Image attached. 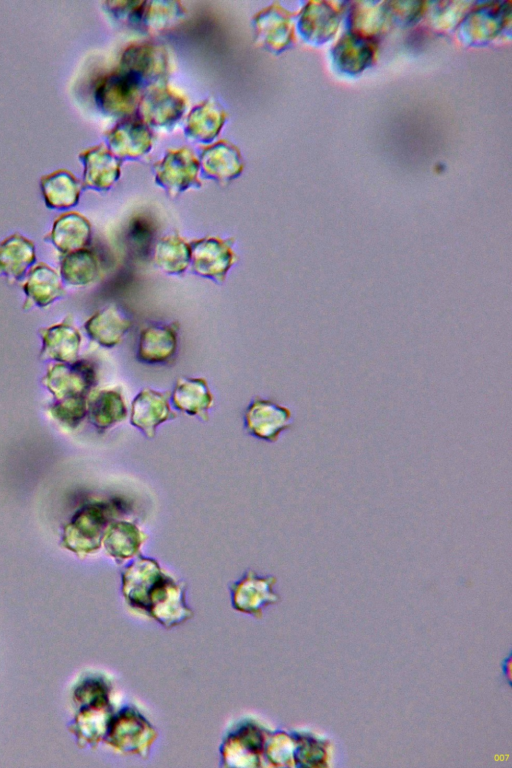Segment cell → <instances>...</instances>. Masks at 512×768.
I'll return each instance as SVG.
<instances>
[{"mask_svg": "<svg viewBox=\"0 0 512 768\" xmlns=\"http://www.w3.org/2000/svg\"><path fill=\"white\" fill-rule=\"evenodd\" d=\"M75 699L83 708L108 704V687L100 679H87L76 689Z\"/></svg>", "mask_w": 512, "mask_h": 768, "instance_id": "34", "label": "cell"}, {"mask_svg": "<svg viewBox=\"0 0 512 768\" xmlns=\"http://www.w3.org/2000/svg\"><path fill=\"white\" fill-rule=\"evenodd\" d=\"M111 719L109 704L82 708L76 719L77 734L88 743H97L106 736Z\"/></svg>", "mask_w": 512, "mask_h": 768, "instance_id": "31", "label": "cell"}, {"mask_svg": "<svg viewBox=\"0 0 512 768\" xmlns=\"http://www.w3.org/2000/svg\"><path fill=\"white\" fill-rule=\"evenodd\" d=\"M145 539L146 535L134 523L117 521L106 530L103 543L112 557L123 561L136 555Z\"/></svg>", "mask_w": 512, "mask_h": 768, "instance_id": "27", "label": "cell"}, {"mask_svg": "<svg viewBox=\"0 0 512 768\" xmlns=\"http://www.w3.org/2000/svg\"><path fill=\"white\" fill-rule=\"evenodd\" d=\"M148 612L166 627L182 623L192 615L185 605L183 588L166 575L150 593Z\"/></svg>", "mask_w": 512, "mask_h": 768, "instance_id": "9", "label": "cell"}, {"mask_svg": "<svg viewBox=\"0 0 512 768\" xmlns=\"http://www.w3.org/2000/svg\"><path fill=\"white\" fill-rule=\"evenodd\" d=\"M141 87L128 75L117 70L102 77L95 88V100L106 113L125 116L139 105Z\"/></svg>", "mask_w": 512, "mask_h": 768, "instance_id": "4", "label": "cell"}, {"mask_svg": "<svg viewBox=\"0 0 512 768\" xmlns=\"http://www.w3.org/2000/svg\"><path fill=\"white\" fill-rule=\"evenodd\" d=\"M106 737L119 751L143 755L156 738V732L137 711L127 708L111 719Z\"/></svg>", "mask_w": 512, "mask_h": 768, "instance_id": "2", "label": "cell"}, {"mask_svg": "<svg viewBox=\"0 0 512 768\" xmlns=\"http://www.w3.org/2000/svg\"><path fill=\"white\" fill-rule=\"evenodd\" d=\"M100 271L99 261L89 248L63 255L59 275L63 283L83 287L93 283Z\"/></svg>", "mask_w": 512, "mask_h": 768, "instance_id": "26", "label": "cell"}, {"mask_svg": "<svg viewBox=\"0 0 512 768\" xmlns=\"http://www.w3.org/2000/svg\"><path fill=\"white\" fill-rule=\"evenodd\" d=\"M263 749V731L253 724H246L228 736L221 751L227 766L256 767Z\"/></svg>", "mask_w": 512, "mask_h": 768, "instance_id": "13", "label": "cell"}, {"mask_svg": "<svg viewBox=\"0 0 512 768\" xmlns=\"http://www.w3.org/2000/svg\"><path fill=\"white\" fill-rule=\"evenodd\" d=\"M42 339L41 358L69 363L77 360L81 335L72 325L62 322L38 330Z\"/></svg>", "mask_w": 512, "mask_h": 768, "instance_id": "18", "label": "cell"}, {"mask_svg": "<svg viewBox=\"0 0 512 768\" xmlns=\"http://www.w3.org/2000/svg\"><path fill=\"white\" fill-rule=\"evenodd\" d=\"M154 262L166 274H182L190 266V244L177 235L166 236L155 246Z\"/></svg>", "mask_w": 512, "mask_h": 768, "instance_id": "29", "label": "cell"}, {"mask_svg": "<svg viewBox=\"0 0 512 768\" xmlns=\"http://www.w3.org/2000/svg\"><path fill=\"white\" fill-rule=\"evenodd\" d=\"M199 167V161L190 150H172L155 165V181L171 197H175L190 187L199 186Z\"/></svg>", "mask_w": 512, "mask_h": 768, "instance_id": "5", "label": "cell"}, {"mask_svg": "<svg viewBox=\"0 0 512 768\" xmlns=\"http://www.w3.org/2000/svg\"><path fill=\"white\" fill-rule=\"evenodd\" d=\"M285 24V18L275 7L261 11L254 18L257 40L270 49H279L285 37Z\"/></svg>", "mask_w": 512, "mask_h": 768, "instance_id": "33", "label": "cell"}, {"mask_svg": "<svg viewBox=\"0 0 512 768\" xmlns=\"http://www.w3.org/2000/svg\"><path fill=\"white\" fill-rule=\"evenodd\" d=\"M130 327L131 321L115 305L99 310L84 324L88 337L106 348L119 344Z\"/></svg>", "mask_w": 512, "mask_h": 768, "instance_id": "19", "label": "cell"}, {"mask_svg": "<svg viewBox=\"0 0 512 768\" xmlns=\"http://www.w3.org/2000/svg\"><path fill=\"white\" fill-rule=\"evenodd\" d=\"M167 54L152 43H136L125 49L118 70L131 77L141 88L156 85L167 73Z\"/></svg>", "mask_w": 512, "mask_h": 768, "instance_id": "1", "label": "cell"}, {"mask_svg": "<svg viewBox=\"0 0 512 768\" xmlns=\"http://www.w3.org/2000/svg\"><path fill=\"white\" fill-rule=\"evenodd\" d=\"M24 279L23 310L45 308L65 296L59 273L46 263L41 262L33 266Z\"/></svg>", "mask_w": 512, "mask_h": 768, "instance_id": "10", "label": "cell"}, {"mask_svg": "<svg viewBox=\"0 0 512 768\" xmlns=\"http://www.w3.org/2000/svg\"><path fill=\"white\" fill-rule=\"evenodd\" d=\"M289 409L270 400L255 399L245 412V426L255 437L274 442L291 425Z\"/></svg>", "mask_w": 512, "mask_h": 768, "instance_id": "7", "label": "cell"}, {"mask_svg": "<svg viewBox=\"0 0 512 768\" xmlns=\"http://www.w3.org/2000/svg\"><path fill=\"white\" fill-rule=\"evenodd\" d=\"M163 575L154 559L142 556L136 558L122 575L124 597L132 606L148 611L150 593Z\"/></svg>", "mask_w": 512, "mask_h": 768, "instance_id": "8", "label": "cell"}, {"mask_svg": "<svg viewBox=\"0 0 512 768\" xmlns=\"http://www.w3.org/2000/svg\"><path fill=\"white\" fill-rule=\"evenodd\" d=\"M95 425L106 428L125 419L127 409L120 392L104 390L97 393L88 406Z\"/></svg>", "mask_w": 512, "mask_h": 768, "instance_id": "30", "label": "cell"}, {"mask_svg": "<svg viewBox=\"0 0 512 768\" xmlns=\"http://www.w3.org/2000/svg\"><path fill=\"white\" fill-rule=\"evenodd\" d=\"M112 512V507L106 504H95L85 509L75 524L71 548L82 552H92L99 548Z\"/></svg>", "mask_w": 512, "mask_h": 768, "instance_id": "20", "label": "cell"}, {"mask_svg": "<svg viewBox=\"0 0 512 768\" xmlns=\"http://www.w3.org/2000/svg\"><path fill=\"white\" fill-rule=\"evenodd\" d=\"M183 14L177 2H142L138 25L148 30H161L173 24Z\"/></svg>", "mask_w": 512, "mask_h": 768, "instance_id": "32", "label": "cell"}, {"mask_svg": "<svg viewBox=\"0 0 512 768\" xmlns=\"http://www.w3.org/2000/svg\"><path fill=\"white\" fill-rule=\"evenodd\" d=\"M79 159L84 165L82 187L96 191L108 190L120 176V161L103 145L82 151Z\"/></svg>", "mask_w": 512, "mask_h": 768, "instance_id": "14", "label": "cell"}, {"mask_svg": "<svg viewBox=\"0 0 512 768\" xmlns=\"http://www.w3.org/2000/svg\"><path fill=\"white\" fill-rule=\"evenodd\" d=\"M96 382L94 366L86 360L52 365L45 377V384L59 399L86 397Z\"/></svg>", "mask_w": 512, "mask_h": 768, "instance_id": "6", "label": "cell"}, {"mask_svg": "<svg viewBox=\"0 0 512 768\" xmlns=\"http://www.w3.org/2000/svg\"><path fill=\"white\" fill-rule=\"evenodd\" d=\"M142 122L157 127L174 124L185 110L184 100L164 86L151 88L138 105Z\"/></svg>", "mask_w": 512, "mask_h": 768, "instance_id": "12", "label": "cell"}, {"mask_svg": "<svg viewBox=\"0 0 512 768\" xmlns=\"http://www.w3.org/2000/svg\"><path fill=\"white\" fill-rule=\"evenodd\" d=\"M92 229L87 218L77 212H67L58 216L50 233L45 237L61 254L66 255L88 248Z\"/></svg>", "mask_w": 512, "mask_h": 768, "instance_id": "15", "label": "cell"}, {"mask_svg": "<svg viewBox=\"0 0 512 768\" xmlns=\"http://www.w3.org/2000/svg\"><path fill=\"white\" fill-rule=\"evenodd\" d=\"M224 121L225 113L218 103L207 100L196 106L188 115L186 134L197 141H211L221 130Z\"/></svg>", "mask_w": 512, "mask_h": 768, "instance_id": "28", "label": "cell"}, {"mask_svg": "<svg viewBox=\"0 0 512 768\" xmlns=\"http://www.w3.org/2000/svg\"><path fill=\"white\" fill-rule=\"evenodd\" d=\"M177 350V332L171 325L145 328L139 335L137 358L147 364L169 361Z\"/></svg>", "mask_w": 512, "mask_h": 768, "instance_id": "23", "label": "cell"}, {"mask_svg": "<svg viewBox=\"0 0 512 768\" xmlns=\"http://www.w3.org/2000/svg\"><path fill=\"white\" fill-rule=\"evenodd\" d=\"M199 165L203 174L218 181H229L237 177L243 169L238 150L225 141L206 148Z\"/></svg>", "mask_w": 512, "mask_h": 768, "instance_id": "25", "label": "cell"}, {"mask_svg": "<svg viewBox=\"0 0 512 768\" xmlns=\"http://www.w3.org/2000/svg\"><path fill=\"white\" fill-rule=\"evenodd\" d=\"M171 402L176 409L206 421L213 396L203 378L182 377L173 388Z\"/></svg>", "mask_w": 512, "mask_h": 768, "instance_id": "24", "label": "cell"}, {"mask_svg": "<svg viewBox=\"0 0 512 768\" xmlns=\"http://www.w3.org/2000/svg\"><path fill=\"white\" fill-rule=\"evenodd\" d=\"M40 187L49 209L66 210L78 204L82 183L70 171L59 169L42 176Z\"/></svg>", "mask_w": 512, "mask_h": 768, "instance_id": "21", "label": "cell"}, {"mask_svg": "<svg viewBox=\"0 0 512 768\" xmlns=\"http://www.w3.org/2000/svg\"><path fill=\"white\" fill-rule=\"evenodd\" d=\"M109 151L119 158H137L146 154L152 144V135L145 123L125 120L106 134Z\"/></svg>", "mask_w": 512, "mask_h": 768, "instance_id": "17", "label": "cell"}, {"mask_svg": "<svg viewBox=\"0 0 512 768\" xmlns=\"http://www.w3.org/2000/svg\"><path fill=\"white\" fill-rule=\"evenodd\" d=\"M36 262L35 244L14 233L0 242V276L17 282L26 277Z\"/></svg>", "mask_w": 512, "mask_h": 768, "instance_id": "16", "label": "cell"}, {"mask_svg": "<svg viewBox=\"0 0 512 768\" xmlns=\"http://www.w3.org/2000/svg\"><path fill=\"white\" fill-rule=\"evenodd\" d=\"M274 581L272 577H260L252 571L248 572L232 586V601L235 609L259 614L264 605L276 599L272 592Z\"/></svg>", "mask_w": 512, "mask_h": 768, "instance_id": "22", "label": "cell"}, {"mask_svg": "<svg viewBox=\"0 0 512 768\" xmlns=\"http://www.w3.org/2000/svg\"><path fill=\"white\" fill-rule=\"evenodd\" d=\"M189 244L192 271L203 278L222 283L236 261L230 243L218 237H205Z\"/></svg>", "mask_w": 512, "mask_h": 768, "instance_id": "3", "label": "cell"}, {"mask_svg": "<svg viewBox=\"0 0 512 768\" xmlns=\"http://www.w3.org/2000/svg\"><path fill=\"white\" fill-rule=\"evenodd\" d=\"M176 417L166 394L145 388L134 398L130 421L148 438H153L157 427Z\"/></svg>", "mask_w": 512, "mask_h": 768, "instance_id": "11", "label": "cell"}]
</instances>
